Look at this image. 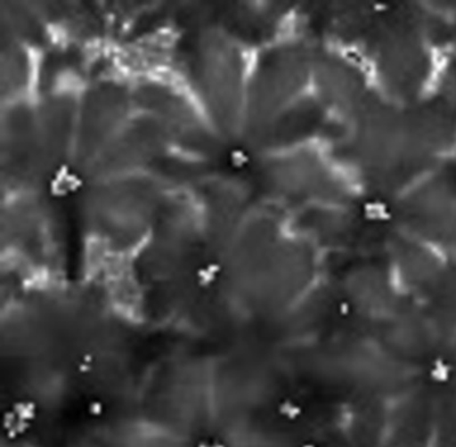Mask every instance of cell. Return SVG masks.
<instances>
[{
    "label": "cell",
    "instance_id": "1",
    "mask_svg": "<svg viewBox=\"0 0 456 447\" xmlns=\"http://www.w3.org/2000/svg\"><path fill=\"white\" fill-rule=\"evenodd\" d=\"M0 156L4 194L43 190L71 165L76 108L67 97L31 96L2 104Z\"/></svg>",
    "mask_w": 456,
    "mask_h": 447
},
{
    "label": "cell",
    "instance_id": "2",
    "mask_svg": "<svg viewBox=\"0 0 456 447\" xmlns=\"http://www.w3.org/2000/svg\"><path fill=\"white\" fill-rule=\"evenodd\" d=\"M170 68L219 135L239 140L250 71L246 47L203 22L177 36Z\"/></svg>",
    "mask_w": 456,
    "mask_h": 447
},
{
    "label": "cell",
    "instance_id": "3",
    "mask_svg": "<svg viewBox=\"0 0 456 447\" xmlns=\"http://www.w3.org/2000/svg\"><path fill=\"white\" fill-rule=\"evenodd\" d=\"M170 191L150 173L87 181L81 199L91 241L110 250L137 249Z\"/></svg>",
    "mask_w": 456,
    "mask_h": 447
},
{
    "label": "cell",
    "instance_id": "4",
    "mask_svg": "<svg viewBox=\"0 0 456 447\" xmlns=\"http://www.w3.org/2000/svg\"><path fill=\"white\" fill-rule=\"evenodd\" d=\"M312 81V48L299 42L265 47L250 65L239 140L243 144L270 121L306 94Z\"/></svg>",
    "mask_w": 456,
    "mask_h": 447
},
{
    "label": "cell",
    "instance_id": "5",
    "mask_svg": "<svg viewBox=\"0 0 456 447\" xmlns=\"http://www.w3.org/2000/svg\"><path fill=\"white\" fill-rule=\"evenodd\" d=\"M256 198L268 200L348 203L349 185L311 148L256 156L247 178Z\"/></svg>",
    "mask_w": 456,
    "mask_h": 447
},
{
    "label": "cell",
    "instance_id": "6",
    "mask_svg": "<svg viewBox=\"0 0 456 447\" xmlns=\"http://www.w3.org/2000/svg\"><path fill=\"white\" fill-rule=\"evenodd\" d=\"M134 111L132 83L112 75L86 83L77 105L71 166L84 175Z\"/></svg>",
    "mask_w": 456,
    "mask_h": 447
},
{
    "label": "cell",
    "instance_id": "7",
    "mask_svg": "<svg viewBox=\"0 0 456 447\" xmlns=\"http://www.w3.org/2000/svg\"><path fill=\"white\" fill-rule=\"evenodd\" d=\"M173 150L164 124L156 116L135 110L127 123L86 169L84 176L86 180L93 181L150 173Z\"/></svg>",
    "mask_w": 456,
    "mask_h": 447
},
{
    "label": "cell",
    "instance_id": "8",
    "mask_svg": "<svg viewBox=\"0 0 456 447\" xmlns=\"http://www.w3.org/2000/svg\"><path fill=\"white\" fill-rule=\"evenodd\" d=\"M312 83L322 103L347 117L368 96V76L348 56L328 48H312Z\"/></svg>",
    "mask_w": 456,
    "mask_h": 447
},
{
    "label": "cell",
    "instance_id": "9",
    "mask_svg": "<svg viewBox=\"0 0 456 447\" xmlns=\"http://www.w3.org/2000/svg\"><path fill=\"white\" fill-rule=\"evenodd\" d=\"M328 108L316 95L304 94L279 112L244 144L255 156L289 151L320 137L329 119Z\"/></svg>",
    "mask_w": 456,
    "mask_h": 447
},
{
    "label": "cell",
    "instance_id": "10",
    "mask_svg": "<svg viewBox=\"0 0 456 447\" xmlns=\"http://www.w3.org/2000/svg\"><path fill=\"white\" fill-rule=\"evenodd\" d=\"M40 55L42 53L2 32V104L36 95Z\"/></svg>",
    "mask_w": 456,
    "mask_h": 447
}]
</instances>
